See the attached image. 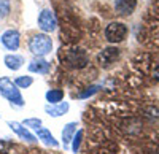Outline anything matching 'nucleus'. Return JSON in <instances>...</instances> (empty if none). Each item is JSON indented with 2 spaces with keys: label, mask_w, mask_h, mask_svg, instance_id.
<instances>
[{
  "label": "nucleus",
  "mask_w": 159,
  "mask_h": 154,
  "mask_svg": "<svg viewBox=\"0 0 159 154\" xmlns=\"http://www.w3.org/2000/svg\"><path fill=\"white\" fill-rule=\"evenodd\" d=\"M0 95L5 100H8L11 107L22 108L25 105V100H24V97L19 91V87L15 84V81H11L7 76L0 78Z\"/></svg>",
  "instance_id": "f257e3e1"
},
{
  "label": "nucleus",
  "mask_w": 159,
  "mask_h": 154,
  "mask_svg": "<svg viewBox=\"0 0 159 154\" xmlns=\"http://www.w3.org/2000/svg\"><path fill=\"white\" fill-rule=\"evenodd\" d=\"M29 51L35 57H45L52 51V40L48 33H37L29 40Z\"/></svg>",
  "instance_id": "f03ea898"
},
{
  "label": "nucleus",
  "mask_w": 159,
  "mask_h": 154,
  "mask_svg": "<svg viewBox=\"0 0 159 154\" xmlns=\"http://www.w3.org/2000/svg\"><path fill=\"white\" fill-rule=\"evenodd\" d=\"M126 37H127V25L123 24V22L115 21V22H110L107 27H105V38L113 45L121 43Z\"/></svg>",
  "instance_id": "7ed1b4c3"
},
{
  "label": "nucleus",
  "mask_w": 159,
  "mask_h": 154,
  "mask_svg": "<svg viewBox=\"0 0 159 154\" xmlns=\"http://www.w3.org/2000/svg\"><path fill=\"white\" fill-rule=\"evenodd\" d=\"M37 24H38V27L42 29L45 33L54 32V30L57 29V19H56L54 11L49 10V8L42 10V11H40V15H38Z\"/></svg>",
  "instance_id": "20e7f679"
},
{
  "label": "nucleus",
  "mask_w": 159,
  "mask_h": 154,
  "mask_svg": "<svg viewBox=\"0 0 159 154\" xmlns=\"http://www.w3.org/2000/svg\"><path fill=\"white\" fill-rule=\"evenodd\" d=\"M65 64H67L70 68L81 70L89 64V57L86 54V51H83V49H72L67 53V56H65Z\"/></svg>",
  "instance_id": "39448f33"
},
{
  "label": "nucleus",
  "mask_w": 159,
  "mask_h": 154,
  "mask_svg": "<svg viewBox=\"0 0 159 154\" xmlns=\"http://www.w3.org/2000/svg\"><path fill=\"white\" fill-rule=\"evenodd\" d=\"M119 56H121V51H119L116 46H108V48L102 49L100 53L97 54L96 60H97V64H99V67L108 68V67H111L113 64L119 59Z\"/></svg>",
  "instance_id": "423d86ee"
},
{
  "label": "nucleus",
  "mask_w": 159,
  "mask_h": 154,
  "mask_svg": "<svg viewBox=\"0 0 159 154\" xmlns=\"http://www.w3.org/2000/svg\"><path fill=\"white\" fill-rule=\"evenodd\" d=\"M7 125H8L10 129L15 132L21 140H24V142H27V143H37V142H38V138L30 132L29 127H25L22 122H18V121H8Z\"/></svg>",
  "instance_id": "0eeeda50"
},
{
  "label": "nucleus",
  "mask_w": 159,
  "mask_h": 154,
  "mask_svg": "<svg viewBox=\"0 0 159 154\" xmlns=\"http://www.w3.org/2000/svg\"><path fill=\"white\" fill-rule=\"evenodd\" d=\"M0 42H2V45L8 51H18L19 45H21V33L16 29H8V30H5L2 33Z\"/></svg>",
  "instance_id": "6e6552de"
},
{
  "label": "nucleus",
  "mask_w": 159,
  "mask_h": 154,
  "mask_svg": "<svg viewBox=\"0 0 159 154\" xmlns=\"http://www.w3.org/2000/svg\"><path fill=\"white\" fill-rule=\"evenodd\" d=\"M29 73H38V75H48L51 70V64L45 57H35L27 65Z\"/></svg>",
  "instance_id": "1a4fd4ad"
},
{
  "label": "nucleus",
  "mask_w": 159,
  "mask_h": 154,
  "mask_svg": "<svg viewBox=\"0 0 159 154\" xmlns=\"http://www.w3.org/2000/svg\"><path fill=\"white\" fill-rule=\"evenodd\" d=\"M70 110L69 102H59V103H48L45 105V113L49 118H61L64 114H67Z\"/></svg>",
  "instance_id": "9d476101"
},
{
  "label": "nucleus",
  "mask_w": 159,
  "mask_h": 154,
  "mask_svg": "<svg viewBox=\"0 0 159 154\" xmlns=\"http://www.w3.org/2000/svg\"><path fill=\"white\" fill-rule=\"evenodd\" d=\"M35 137L38 138V142H42L45 146H51V148H59V142L56 140V137L51 134V130L45 129V127H40L35 130Z\"/></svg>",
  "instance_id": "9b49d317"
},
{
  "label": "nucleus",
  "mask_w": 159,
  "mask_h": 154,
  "mask_svg": "<svg viewBox=\"0 0 159 154\" xmlns=\"http://www.w3.org/2000/svg\"><path fill=\"white\" fill-rule=\"evenodd\" d=\"M3 64H5V67L11 72H18L24 67V64H25V59L24 56L21 54H16V53H11V54H7L3 57Z\"/></svg>",
  "instance_id": "f8f14e48"
},
{
  "label": "nucleus",
  "mask_w": 159,
  "mask_h": 154,
  "mask_svg": "<svg viewBox=\"0 0 159 154\" xmlns=\"http://www.w3.org/2000/svg\"><path fill=\"white\" fill-rule=\"evenodd\" d=\"M76 127H78V122H76V121H70V122H67V124L64 125V129H62V135H61V140H62L64 148H69V146H70L72 138H73L75 132L78 130Z\"/></svg>",
  "instance_id": "ddd939ff"
},
{
  "label": "nucleus",
  "mask_w": 159,
  "mask_h": 154,
  "mask_svg": "<svg viewBox=\"0 0 159 154\" xmlns=\"http://www.w3.org/2000/svg\"><path fill=\"white\" fill-rule=\"evenodd\" d=\"M135 7H137V0H116L115 2V10L118 11V15H123V16L132 15Z\"/></svg>",
  "instance_id": "4468645a"
},
{
  "label": "nucleus",
  "mask_w": 159,
  "mask_h": 154,
  "mask_svg": "<svg viewBox=\"0 0 159 154\" xmlns=\"http://www.w3.org/2000/svg\"><path fill=\"white\" fill-rule=\"evenodd\" d=\"M45 99L48 103H59L64 100V91L62 89H49L45 94Z\"/></svg>",
  "instance_id": "2eb2a0df"
},
{
  "label": "nucleus",
  "mask_w": 159,
  "mask_h": 154,
  "mask_svg": "<svg viewBox=\"0 0 159 154\" xmlns=\"http://www.w3.org/2000/svg\"><path fill=\"white\" fill-rule=\"evenodd\" d=\"M100 89H102L100 84H89V86H86L80 94H76V99H80V100L89 99V97H92V95H96V94L100 91Z\"/></svg>",
  "instance_id": "dca6fc26"
},
{
  "label": "nucleus",
  "mask_w": 159,
  "mask_h": 154,
  "mask_svg": "<svg viewBox=\"0 0 159 154\" xmlns=\"http://www.w3.org/2000/svg\"><path fill=\"white\" fill-rule=\"evenodd\" d=\"M15 84L19 87V89H27L34 84V76L30 75H21V76H16L15 80Z\"/></svg>",
  "instance_id": "f3484780"
},
{
  "label": "nucleus",
  "mask_w": 159,
  "mask_h": 154,
  "mask_svg": "<svg viewBox=\"0 0 159 154\" xmlns=\"http://www.w3.org/2000/svg\"><path fill=\"white\" fill-rule=\"evenodd\" d=\"M83 137H84V132L83 129H78L72 138V143H70V148H72V152H78L80 151V146H81V142H83Z\"/></svg>",
  "instance_id": "a211bd4d"
},
{
  "label": "nucleus",
  "mask_w": 159,
  "mask_h": 154,
  "mask_svg": "<svg viewBox=\"0 0 159 154\" xmlns=\"http://www.w3.org/2000/svg\"><path fill=\"white\" fill-rule=\"evenodd\" d=\"M22 124H24L25 127H29V129L37 130V129H40V127L43 125V121L40 119V118H27V119L22 121Z\"/></svg>",
  "instance_id": "6ab92c4d"
},
{
  "label": "nucleus",
  "mask_w": 159,
  "mask_h": 154,
  "mask_svg": "<svg viewBox=\"0 0 159 154\" xmlns=\"http://www.w3.org/2000/svg\"><path fill=\"white\" fill-rule=\"evenodd\" d=\"M10 11H11L10 0H0V19H5V18H8Z\"/></svg>",
  "instance_id": "aec40b11"
},
{
  "label": "nucleus",
  "mask_w": 159,
  "mask_h": 154,
  "mask_svg": "<svg viewBox=\"0 0 159 154\" xmlns=\"http://www.w3.org/2000/svg\"><path fill=\"white\" fill-rule=\"evenodd\" d=\"M11 148V143L7 140H0V154H8V149Z\"/></svg>",
  "instance_id": "412c9836"
},
{
  "label": "nucleus",
  "mask_w": 159,
  "mask_h": 154,
  "mask_svg": "<svg viewBox=\"0 0 159 154\" xmlns=\"http://www.w3.org/2000/svg\"><path fill=\"white\" fill-rule=\"evenodd\" d=\"M153 78H154V80L159 83V65H157V67L153 70Z\"/></svg>",
  "instance_id": "4be33fe9"
},
{
  "label": "nucleus",
  "mask_w": 159,
  "mask_h": 154,
  "mask_svg": "<svg viewBox=\"0 0 159 154\" xmlns=\"http://www.w3.org/2000/svg\"><path fill=\"white\" fill-rule=\"evenodd\" d=\"M0 118H2V114H0Z\"/></svg>",
  "instance_id": "5701e85b"
}]
</instances>
